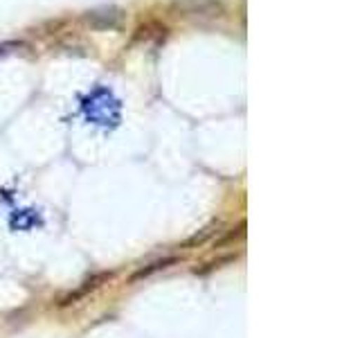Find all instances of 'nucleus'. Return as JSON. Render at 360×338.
Instances as JSON below:
<instances>
[{
  "mask_svg": "<svg viewBox=\"0 0 360 338\" xmlns=\"http://www.w3.org/2000/svg\"><path fill=\"white\" fill-rule=\"evenodd\" d=\"M86 118L99 127H115L120 122V101L108 88H95L84 99Z\"/></svg>",
  "mask_w": 360,
  "mask_h": 338,
  "instance_id": "obj_1",
  "label": "nucleus"
},
{
  "mask_svg": "<svg viewBox=\"0 0 360 338\" xmlns=\"http://www.w3.org/2000/svg\"><path fill=\"white\" fill-rule=\"evenodd\" d=\"M37 223H41V219L34 210H20L18 214L11 217V228H16V230H30Z\"/></svg>",
  "mask_w": 360,
  "mask_h": 338,
  "instance_id": "obj_2",
  "label": "nucleus"
},
{
  "mask_svg": "<svg viewBox=\"0 0 360 338\" xmlns=\"http://www.w3.org/2000/svg\"><path fill=\"white\" fill-rule=\"evenodd\" d=\"M167 264H174V259H162V262H155L151 264V268H142L138 273L133 275V280H140V277H149L153 270H160V268H167Z\"/></svg>",
  "mask_w": 360,
  "mask_h": 338,
  "instance_id": "obj_3",
  "label": "nucleus"
},
{
  "mask_svg": "<svg viewBox=\"0 0 360 338\" xmlns=\"http://www.w3.org/2000/svg\"><path fill=\"white\" fill-rule=\"evenodd\" d=\"M18 48H20V43H16V41L0 43V56H7L9 52H14V50H18Z\"/></svg>",
  "mask_w": 360,
  "mask_h": 338,
  "instance_id": "obj_4",
  "label": "nucleus"
}]
</instances>
